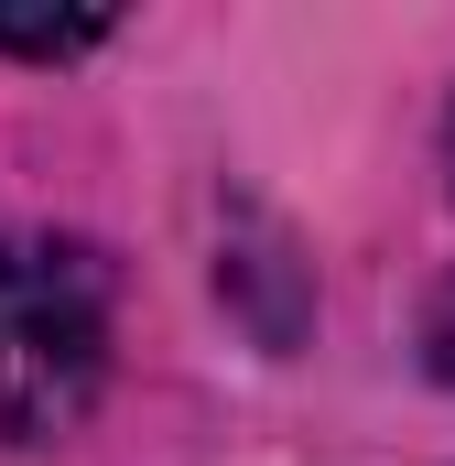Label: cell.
Returning <instances> with one entry per match:
<instances>
[{"mask_svg":"<svg viewBox=\"0 0 455 466\" xmlns=\"http://www.w3.org/2000/svg\"><path fill=\"white\" fill-rule=\"evenodd\" d=\"M109 380V271L76 238L0 249V445H55Z\"/></svg>","mask_w":455,"mask_h":466,"instance_id":"6da1fadb","label":"cell"},{"mask_svg":"<svg viewBox=\"0 0 455 466\" xmlns=\"http://www.w3.org/2000/svg\"><path fill=\"white\" fill-rule=\"evenodd\" d=\"M0 44L11 55H87V44H109V11H0Z\"/></svg>","mask_w":455,"mask_h":466,"instance_id":"7a4b0ae2","label":"cell"},{"mask_svg":"<svg viewBox=\"0 0 455 466\" xmlns=\"http://www.w3.org/2000/svg\"><path fill=\"white\" fill-rule=\"evenodd\" d=\"M423 348H434V369H445V380H455V282H445V293H434V326H423Z\"/></svg>","mask_w":455,"mask_h":466,"instance_id":"3957f363","label":"cell"},{"mask_svg":"<svg viewBox=\"0 0 455 466\" xmlns=\"http://www.w3.org/2000/svg\"><path fill=\"white\" fill-rule=\"evenodd\" d=\"M445 163H455V130H445Z\"/></svg>","mask_w":455,"mask_h":466,"instance_id":"277c9868","label":"cell"}]
</instances>
